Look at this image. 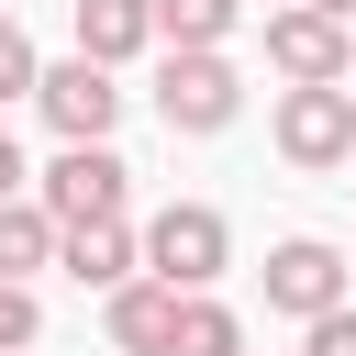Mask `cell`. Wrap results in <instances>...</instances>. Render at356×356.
I'll use <instances>...</instances> for the list:
<instances>
[{
    "label": "cell",
    "instance_id": "cell-1",
    "mask_svg": "<svg viewBox=\"0 0 356 356\" xmlns=\"http://www.w3.org/2000/svg\"><path fill=\"white\" fill-rule=\"evenodd\" d=\"M267 134H278V156H289V167H312V178H323V167H345V156H356V89H345V78H289Z\"/></svg>",
    "mask_w": 356,
    "mask_h": 356
},
{
    "label": "cell",
    "instance_id": "cell-2",
    "mask_svg": "<svg viewBox=\"0 0 356 356\" xmlns=\"http://www.w3.org/2000/svg\"><path fill=\"white\" fill-rule=\"evenodd\" d=\"M156 111H167V134H222V122L245 111V78L222 67V44H167V67H156Z\"/></svg>",
    "mask_w": 356,
    "mask_h": 356
},
{
    "label": "cell",
    "instance_id": "cell-3",
    "mask_svg": "<svg viewBox=\"0 0 356 356\" xmlns=\"http://www.w3.org/2000/svg\"><path fill=\"white\" fill-rule=\"evenodd\" d=\"M145 267L178 278V289H211V278L234 267V222H222L211 200H167V211L145 222Z\"/></svg>",
    "mask_w": 356,
    "mask_h": 356
},
{
    "label": "cell",
    "instance_id": "cell-4",
    "mask_svg": "<svg viewBox=\"0 0 356 356\" xmlns=\"http://www.w3.org/2000/svg\"><path fill=\"white\" fill-rule=\"evenodd\" d=\"M33 100H44V122H56L67 145H100V134L122 122V78H111L89 44H78L67 67H44V89H33Z\"/></svg>",
    "mask_w": 356,
    "mask_h": 356
},
{
    "label": "cell",
    "instance_id": "cell-5",
    "mask_svg": "<svg viewBox=\"0 0 356 356\" xmlns=\"http://www.w3.org/2000/svg\"><path fill=\"white\" fill-rule=\"evenodd\" d=\"M122 189H134V167L111 156V134H100V145H67V156L33 178V200H44L56 222H100V211H122Z\"/></svg>",
    "mask_w": 356,
    "mask_h": 356
},
{
    "label": "cell",
    "instance_id": "cell-6",
    "mask_svg": "<svg viewBox=\"0 0 356 356\" xmlns=\"http://www.w3.org/2000/svg\"><path fill=\"white\" fill-rule=\"evenodd\" d=\"M267 67H278V78H345V67H356V22L289 0V11L267 22Z\"/></svg>",
    "mask_w": 356,
    "mask_h": 356
},
{
    "label": "cell",
    "instance_id": "cell-7",
    "mask_svg": "<svg viewBox=\"0 0 356 356\" xmlns=\"http://www.w3.org/2000/svg\"><path fill=\"white\" fill-rule=\"evenodd\" d=\"M334 300H345V256H334L323 234H289V245H267V312L312 323V312H334Z\"/></svg>",
    "mask_w": 356,
    "mask_h": 356
},
{
    "label": "cell",
    "instance_id": "cell-8",
    "mask_svg": "<svg viewBox=\"0 0 356 356\" xmlns=\"http://www.w3.org/2000/svg\"><path fill=\"white\" fill-rule=\"evenodd\" d=\"M178 300H189L178 278L134 267L122 289H100V323H111V345H122V356H167V345H178Z\"/></svg>",
    "mask_w": 356,
    "mask_h": 356
},
{
    "label": "cell",
    "instance_id": "cell-9",
    "mask_svg": "<svg viewBox=\"0 0 356 356\" xmlns=\"http://www.w3.org/2000/svg\"><path fill=\"white\" fill-rule=\"evenodd\" d=\"M56 267H67L78 289H122V278L145 267V245L122 234V211H100V222H67V245H56Z\"/></svg>",
    "mask_w": 356,
    "mask_h": 356
},
{
    "label": "cell",
    "instance_id": "cell-10",
    "mask_svg": "<svg viewBox=\"0 0 356 356\" xmlns=\"http://www.w3.org/2000/svg\"><path fill=\"white\" fill-rule=\"evenodd\" d=\"M78 44H89L100 67L145 56V44H156V0H78Z\"/></svg>",
    "mask_w": 356,
    "mask_h": 356
},
{
    "label": "cell",
    "instance_id": "cell-11",
    "mask_svg": "<svg viewBox=\"0 0 356 356\" xmlns=\"http://www.w3.org/2000/svg\"><path fill=\"white\" fill-rule=\"evenodd\" d=\"M56 245H67V222H56L44 200H0V278H33V267H56Z\"/></svg>",
    "mask_w": 356,
    "mask_h": 356
},
{
    "label": "cell",
    "instance_id": "cell-12",
    "mask_svg": "<svg viewBox=\"0 0 356 356\" xmlns=\"http://www.w3.org/2000/svg\"><path fill=\"white\" fill-rule=\"evenodd\" d=\"M167 356H245V323H234L211 289H189V300H178V345H167Z\"/></svg>",
    "mask_w": 356,
    "mask_h": 356
},
{
    "label": "cell",
    "instance_id": "cell-13",
    "mask_svg": "<svg viewBox=\"0 0 356 356\" xmlns=\"http://www.w3.org/2000/svg\"><path fill=\"white\" fill-rule=\"evenodd\" d=\"M245 22V0H156V33L167 44H222Z\"/></svg>",
    "mask_w": 356,
    "mask_h": 356
},
{
    "label": "cell",
    "instance_id": "cell-14",
    "mask_svg": "<svg viewBox=\"0 0 356 356\" xmlns=\"http://www.w3.org/2000/svg\"><path fill=\"white\" fill-rule=\"evenodd\" d=\"M33 89H44V56H33V33L0 11V111H11V100H33Z\"/></svg>",
    "mask_w": 356,
    "mask_h": 356
},
{
    "label": "cell",
    "instance_id": "cell-15",
    "mask_svg": "<svg viewBox=\"0 0 356 356\" xmlns=\"http://www.w3.org/2000/svg\"><path fill=\"white\" fill-rule=\"evenodd\" d=\"M33 334H44V312H33V289H22V278H0V356H22Z\"/></svg>",
    "mask_w": 356,
    "mask_h": 356
},
{
    "label": "cell",
    "instance_id": "cell-16",
    "mask_svg": "<svg viewBox=\"0 0 356 356\" xmlns=\"http://www.w3.org/2000/svg\"><path fill=\"white\" fill-rule=\"evenodd\" d=\"M300 356H356V300L312 312V323H300Z\"/></svg>",
    "mask_w": 356,
    "mask_h": 356
},
{
    "label": "cell",
    "instance_id": "cell-17",
    "mask_svg": "<svg viewBox=\"0 0 356 356\" xmlns=\"http://www.w3.org/2000/svg\"><path fill=\"white\" fill-rule=\"evenodd\" d=\"M22 178H33V167H22V145H11V122H0V200H22Z\"/></svg>",
    "mask_w": 356,
    "mask_h": 356
},
{
    "label": "cell",
    "instance_id": "cell-18",
    "mask_svg": "<svg viewBox=\"0 0 356 356\" xmlns=\"http://www.w3.org/2000/svg\"><path fill=\"white\" fill-rule=\"evenodd\" d=\"M312 11H345V22H356V0H312Z\"/></svg>",
    "mask_w": 356,
    "mask_h": 356
},
{
    "label": "cell",
    "instance_id": "cell-19",
    "mask_svg": "<svg viewBox=\"0 0 356 356\" xmlns=\"http://www.w3.org/2000/svg\"><path fill=\"white\" fill-rule=\"evenodd\" d=\"M0 11H11V0H0Z\"/></svg>",
    "mask_w": 356,
    "mask_h": 356
}]
</instances>
